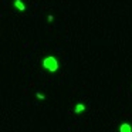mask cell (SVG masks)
Masks as SVG:
<instances>
[{"label": "cell", "mask_w": 132, "mask_h": 132, "mask_svg": "<svg viewBox=\"0 0 132 132\" xmlns=\"http://www.w3.org/2000/svg\"><path fill=\"white\" fill-rule=\"evenodd\" d=\"M119 131L121 132H132V128L129 124H122L121 128H119Z\"/></svg>", "instance_id": "3957f363"}, {"label": "cell", "mask_w": 132, "mask_h": 132, "mask_svg": "<svg viewBox=\"0 0 132 132\" xmlns=\"http://www.w3.org/2000/svg\"><path fill=\"white\" fill-rule=\"evenodd\" d=\"M43 65L48 70V71H51V73H54V71H57V70H58V63H57V60L54 58L53 56L45 57L44 61H43Z\"/></svg>", "instance_id": "6da1fadb"}, {"label": "cell", "mask_w": 132, "mask_h": 132, "mask_svg": "<svg viewBox=\"0 0 132 132\" xmlns=\"http://www.w3.org/2000/svg\"><path fill=\"white\" fill-rule=\"evenodd\" d=\"M85 109V107H84V104H77V107H75V112L77 114H80V112H82Z\"/></svg>", "instance_id": "277c9868"}, {"label": "cell", "mask_w": 132, "mask_h": 132, "mask_svg": "<svg viewBox=\"0 0 132 132\" xmlns=\"http://www.w3.org/2000/svg\"><path fill=\"white\" fill-rule=\"evenodd\" d=\"M14 6H16V9H19L20 12H24L26 10V6L21 3V0H14Z\"/></svg>", "instance_id": "7a4b0ae2"}, {"label": "cell", "mask_w": 132, "mask_h": 132, "mask_svg": "<svg viewBox=\"0 0 132 132\" xmlns=\"http://www.w3.org/2000/svg\"><path fill=\"white\" fill-rule=\"evenodd\" d=\"M37 98H38V100H44L45 97H44L43 94H40V92H37Z\"/></svg>", "instance_id": "5b68a950"}]
</instances>
